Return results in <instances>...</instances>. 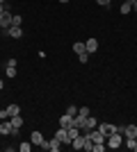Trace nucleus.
Returning <instances> with one entry per match:
<instances>
[{"instance_id": "nucleus-8", "label": "nucleus", "mask_w": 137, "mask_h": 152, "mask_svg": "<svg viewBox=\"0 0 137 152\" xmlns=\"http://www.w3.org/2000/svg\"><path fill=\"white\" fill-rule=\"evenodd\" d=\"M89 139H91V143H105V134L101 132V129H91Z\"/></svg>"}, {"instance_id": "nucleus-5", "label": "nucleus", "mask_w": 137, "mask_h": 152, "mask_svg": "<svg viewBox=\"0 0 137 152\" xmlns=\"http://www.w3.org/2000/svg\"><path fill=\"white\" fill-rule=\"evenodd\" d=\"M96 129H101V132L105 134V139H107L110 134H114V132H117V125H112V123H101V125H98Z\"/></svg>"}, {"instance_id": "nucleus-6", "label": "nucleus", "mask_w": 137, "mask_h": 152, "mask_svg": "<svg viewBox=\"0 0 137 152\" xmlns=\"http://www.w3.org/2000/svg\"><path fill=\"white\" fill-rule=\"evenodd\" d=\"M98 127V121L94 116H87L85 118V125H82V132H91V129H96Z\"/></svg>"}, {"instance_id": "nucleus-22", "label": "nucleus", "mask_w": 137, "mask_h": 152, "mask_svg": "<svg viewBox=\"0 0 137 152\" xmlns=\"http://www.w3.org/2000/svg\"><path fill=\"white\" fill-rule=\"evenodd\" d=\"M80 64H87V59H89V52H82V55H78Z\"/></svg>"}, {"instance_id": "nucleus-23", "label": "nucleus", "mask_w": 137, "mask_h": 152, "mask_svg": "<svg viewBox=\"0 0 137 152\" xmlns=\"http://www.w3.org/2000/svg\"><path fill=\"white\" fill-rule=\"evenodd\" d=\"M78 114L87 118V116H89V109H87V107H78Z\"/></svg>"}, {"instance_id": "nucleus-16", "label": "nucleus", "mask_w": 137, "mask_h": 152, "mask_svg": "<svg viewBox=\"0 0 137 152\" xmlns=\"http://www.w3.org/2000/svg\"><path fill=\"white\" fill-rule=\"evenodd\" d=\"M73 52H76V55H82V52H87L85 43H80V41H76V43H73Z\"/></svg>"}, {"instance_id": "nucleus-2", "label": "nucleus", "mask_w": 137, "mask_h": 152, "mask_svg": "<svg viewBox=\"0 0 137 152\" xmlns=\"http://www.w3.org/2000/svg\"><path fill=\"white\" fill-rule=\"evenodd\" d=\"M55 139H57L62 145H71V139H69V132H66V127H57V132H55Z\"/></svg>"}, {"instance_id": "nucleus-15", "label": "nucleus", "mask_w": 137, "mask_h": 152, "mask_svg": "<svg viewBox=\"0 0 137 152\" xmlns=\"http://www.w3.org/2000/svg\"><path fill=\"white\" fill-rule=\"evenodd\" d=\"M66 132H69V139H71V141L80 136V129H78V127H73V125H71V127H66Z\"/></svg>"}, {"instance_id": "nucleus-17", "label": "nucleus", "mask_w": 137, "mask_h": 152, "mask_svg": "<svg viewBox=\"0 0 137 152\" xmlns=\"http://www.w3.org/2000/svg\"><path fill=\"white\" fill-rule=\"evenodd\" d=\"M5 75H7V77H12V80H14V77H16V66H7Z\"/></svg>"}, {"instance_id": "nucleus-19", "label": "nucleus", "mask_w": 137, "mask_h": 152, "mask_svg": "<svg viewBox=\"0 0 137 152\" xmlns=\"http://www.w3.org/2000/svg\"><path fill=\"white\" fill-rule=\"evenodd\" d=\"M91 152H105V143H94Z\"/></svg>"}, {"instance_id": "nucleus-4", "label": "nucleus", "mask_w": 137, "mask_h": 152, "mask_svg": "<svg viewBox=\"0 0 137 152\" xmlns=\"http://www.w3.org/2000/svg\"><path fill=\"white\" fill-rule=\"evenodd\" d=\"M9 123H12V134L16 136V134L21 132V127H23V118H21V114L12 116V118H9Z\"/></svg>"}, {"instance_id": "nucleus-18", "label": "nucleus", "mask_w": 137, "mask_h": 152, "mask_svg": "<svg viewBox=\"0 0 137 152\" xmlns=\"http://www.w3.org/2000/svg\"><path fill=\"white\" fill-rule=\"evenodd\" d=\"M30 148H32V143H30V141H25V143H21V145H19V150H21V152H30Z\"/></svg>"}, {"instance_id": "nucleus-28", "label": "nucleus", "mask_w": 137, "mask_h": 152, "mask_svg": "<svg viewBox=\"0 0 137 152\" xmlns=\"http://www.w3.org/2000/svg\"><path fill=\"white\" fill-rule=\"evenodd\" d=\"M0 5H5V0H0Z\"/></svg>"}, {"instance_id": "nucleus-3", "label": "nucleus", "mask_w": 137, "mask_h": 152, "mask_svg": "<svg viewBox=\"0 0 137 152\" xmlns=\"http://www.w3.org/2000/svg\"><path fill=\"white\" fill-rule=\"evenodd\" d=\"M41 148H44V150H50V152H57L59 148H62V143H59V141L55 139V136H53L50 141H46V139H44V143H41Z\"/></svg>"}, {"instance_id": "nucleus-13", "label": "nucleus", "mask_w": 137, "mask_h": 152, "mask_svg": "<svg viewBox=\"0 0 137 152\" xmlns=\"http://www.w3.org/2000/svg\"><path fill=\"white\" fill-rule=\"evenodd\" d=\"M124 145L128 148V150H135L137 152V136H133V139H124Z\"/></svg>"}, {"instance_id": "nucleus-26", "label": "nucleus", "mask_w": 137, "mask_h": 152, "mask_svg": "<svg viewBox=\"0 0 137 152\" xmlns=\"http://www.w3.org/2000/svg\"><path fill=\"white\" fill-rule=\"evenodd\" d=\"M133 9H135V12H137V0H133Z\"/></svg>"}, {"instance_id": "nucleus-21", "label": "nucleus", "mask_w": 137, "mask_h": 152, "mask_svg": "<svg viewBox=\"0 0 137 152\" xmlns=\"http://www.w3.org/2000/svg\"><path fill=\"white\" fill-rule=\"evenodd\" d=\"M21 23H23V16H12V25H19L21 27Z\"/></svg>"}, {"instance_id": "nucleus-25", "label": "nucleus", "mask_w": 137, "mask_h": 152, "mask_svg": "<svg viewBox=\"0 0 137 152\" xmlns=\"http://www.w3.org/2000/svg\"><path fill=\"white\" fill-rule=\"evenodd\" d=\"M5 12H9V7H7V5H0V16H2Z\"/></svg>"}, {"instance_id": "nucleus-9", "label": "nucleus", "mask_w": 137, "mask_h": 152, "mask_svg": "<svg viewBox=\"0 0 137 152\" xmlns=\"http://www.w3.org/2000/svg\"><path fill=\"white\" fill-rule=\"evenodd\" d=\"M121 132H124V139H133V136H137V125H126Z\"/></svg>"}, {"instance_id": "nucleus-11", "label": "nucleus", "mask_w": 137, "mask_h": 152, "mask_svg": "<svg viewBox=\"0 0 137 152\" xmlns=\"http://www.w3.org/2000/svg\"><path fill=\"white\" fill-rule=\"evenodd\" d=\"M30 143H32V145H41V143H44V134H41V132H32Z\"/></svg>"}, {"instance_id": "nucleus-14", "label": "nucleus", "mask_w": 137, "mask_h": 152, "mask_svg": "<svg viewBox=\"0 0 137 152\" xmlns=\"http://www.w3.org/2000/svg\"><path fill=\"white\" fill-rule=\"evenodd\" d=\"M133 12V0H124V2H121V14H130Z\"/></svg>"}, {"instance_id": "nucleus-24", "label": "nucleus", "mask_w": 137, "mask_h": 152, "mask_svg": "<svg viewBox=\"0 0 137 152\" xmlns=\"http://www.w3.org/2000/svg\"><path fill=\"white\" fill-rule=\"evenodd\" d=\"M96 2H98L101 7H110V2H112V0H96Z\"/></svg>"}, {"instance_id": "nucleus-12", "label": "nucleus", "mask_w": 137, "mask_h": 152, "mask_svg": "<svg viewBox=\"0 0 137 152\" xmlns=\"http://www.w3.org/2000/svg\"><path fill=\"white\" fill-rule=\"evenodd\" d=\"M71 123H73V116H69V114L59 116V127H71Z\"/></svg>"}, {"instance_id": "nucleus-27", "label": "nucleus", "mask_w": 137, "mask_h": 152, "mask_svg": "<svg viewBox=\"0 0 137 152\" xmlns=\"http://www.w3.org/2000/svg\"><path fill=\"white\" fill-rule=\"evenodd\" d=\"M2 89H5V82H2V80H0V91H2Z\"/></svg>"}, {"instance_id": "nucleus-10", "label": "nucleus", "mask_w": 137, "mask_h": 152, "mask_svg": "<svg viewBox=\"0 0 137 152\" xmlns=\"http://www.w3.org/2000/svg\"><path fill=\"white\" fill-rule=\"evenodd\" d=\"M85 48H87V52H89V55H91V52H96V50H98V41H96L94 37H89V39H87V43H85Z\"/></svg>"}, {"instance_id": "nucleus-1", "label": "nucleus", "mask_w": 137, "mask_h": 152, "mask_svg": "<svg viewBox=\"0 0 137 152\" xmlns=\"http://www.w3.org/2000/svg\"><path fill=\"white\" fill-rule=\"evenodd\" d=\"M105 141H107V148H112V150H119V148L124 145V134L114 132V134H110Z\"/></svg>"}, {"instance_id": "nucleus-29", "label": "nucleus", "mask_w": 137, "mask_h": 152, "mask_svg": "<svg viewBox=\"0 0 137 152\" xmlns=\"http://www.w3.org/2000/svg\"><path fill=\"white\" fill-rule=\"evenodd\" d=\"M59 2H69V0H59Z\"/></svg>"}, {"instance_id": "nucleus-7", "label": "nucleus", "mask_w": 137, "mask_h": 152, "mask_svg": "<svg viewBox=\"0 0 137 152\" xmlns=\"http://www.w3.org/2000/svg\"><path fill=\"white\" fill-rule=\"evenodd\" d=\"M12 12H5L2 16H0V30H7V27H12Z\"/></svg>"}, {"instance_id": "nucleus-20", "label": "nucleus", "mask_w": 137, "mask_h": 152, "mask_svg": "<svg viewBox=\"0 0 137 152\" xmlns=\"http://www.w3.org/2000/svg\"><path fill=\"white\" fill-rule=\"evenodd\" d=\"M66 114H69V116H78V107H73V104H69V109H66Z\"/></svg>"}]
</instances>
